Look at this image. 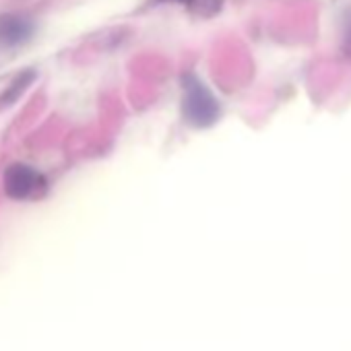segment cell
<instances>
[{
    "label": "cell",
    "mask_w": 351,
    "mask_h": 351,
    "mask_svg": "<svg viewBox=\"0 0 351 351\" xmlns=\"http://www.w3.org/2000/svg\"><path fill=\"white\" fill-rule=\"evenodd\" d=\"M34 34V25L23 17H7L0 21V46H21Z\"/></svg>",
    "instance_id": "obj_3"
},
{
    "label": "cell",
    "mask_w": 351,
    "mask_h": 351,
    "mask_svg": "<svg viewBox=\"0 0 351 351\" xmlns=\"http://www.w3.org/2000/svg\"><path fill=\"white\" fill-rule=\"evenodd\" d=\"M343 50H345V54H347V56H351V21H349V25L345 27V38H343Z\"/></svg>",
    "instance_id": "obj_6"
},
{
    "label": "cell",
    "mask_w": 351,
    "mask_h": 351,
    "mask_svg": "<svg viewBox=\"0 0 351 351\" xmlns=\"http://www.w3.org/2000/svg\"><path fill=\"white\" fill-rule=\"evenodd\" d=\"M3 186L7 197L13 201H36L46 193L48 180L42 171L32 165L13 163L5 169Z\"/></svg>",
    "instance_id": "obj_1"
},
{
    "label": "cell",
    "mask_w": 351,
    "mask_h": 351,
    "mask_svg": "<svg viewBox=\"0 0 351 351\" xmlns=\"http://www.w3.org/2000/svg\"><path fill=\"white\" fill-rule=\"evenodd\" d=\"M153 3H169V5H182L197 17H213L221 11L226 0H153Z\"/></svg>",
    "instance_id": "obj_4"
},
{
    "label": "cell",
    "mask_w": 351,
    "mask_h": 351,
    "mask_svg": "<svg viewBox=\"0 0 351 351\" xmlns=\"http://www.w3.org/2000/svg\"><path fill=\"white\" fill-rule=\"evenodd\" d=\"M34 79H36V73H34V71H23V73H19V75L13 79V83L3 91V95H0V108H7V106L15 104V101L21 97V93L32 85Z\"/></svg>",
    "instance_id": "obj_5"
},
{
    "label": "cell",
    "mask_w": 351,
    "mask_h": 351,
    "mask_svg": "<svg viewBox=\"0 0 351 351\" xmlns=\"http://www.w3.org/2000/svg\"><path fill=\"white\" fill-rule=\"evenodd\" d=\"M184 85H186V112L191 114V118L197 122L213 120L217 112V104L211 97V93L203 87V83H199L195 77H186Z\"/></svg>",
    "instance_id": "obj_2"
}]
</instances>
